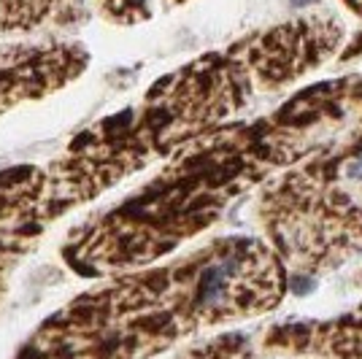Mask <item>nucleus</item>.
<instances>
[{
  "mask_svg": "<svg viewBox=\"0 0 362 359\" xmlns=\"http://www.w3.org/2000/svg\"><path fill=\"white\" fill-rule=\"evenodd\" d=\"M287 289V268L265 240L227 235L108 276L41 322L14 359H151L200 329L268 314Z\"/></svg>",
  "mask_w": 362,
  "mask_h": 359,
  "instance_id": "obj_1",
  "label": "nucleus"
},
{
  "mask_svg": "<svg viewBox=\"0 0 362 359\" xmlns=\"http://www.w3.org/2000/svg\"><path fill=\"white\" fill-rule=\"evenodd\" d=\"M257 216L295 278L338 270L362 252V76H349L344 111L314 151L262 184Z\"/></svg>",
  "mask_w": 362,
  "mask_h": 359,
  "instance_id": "obj_2",
  "label": "nucleus"
},
{
  "mask_svg": "<svg viewBox=\"0 0 362 359\" xmlns=\"http://www.w3.org/2000/svg\"><path fill=\"white\" fill-rule=\"evenodd\" d=\"M90 68V52L76 41L0 44V117L11 108L65 90Z\"/></svg>",
  "mask_w": 362,
  "mask_h": 359,
  "instance_id": "obj_3",
  "label": "nucleus"
},
{
  "mask_svg": "<svg viewBox=\"0 0 362 359\" xmlns=\"http://www.w3.org/2000/svg\"><path fill=\"white\" fill-rule=\"evenodd\" d=\"M265 348L300 359H362V305L332 319L276 324Z\"/></svg>",
  "mask_w": 362,
  "mask_h": 359,
  "instance_id": "obj_4",
  "label": "nucleus"
},
{
  "mask_svg": "<svg viewBox=\"0 0 362 359\" xmlns=\"http://www.w3.org/2000/svg\"><path fill=\"white\" fill-rule=\"evenodd\" d=\"M90 22L87 0H0V38L76 30Z\"/></svg>",
  "mask_w": 362,
  "mask_h": 359,
  "instance_id": "obj_5",
  "label": "nucleus"
},
{
  "mask_svg": "<svg viewBox=\"0 0 362 359\" xmlns=\"http://www.w3.org/2000/svg\"><path fill=\"white\" fill-rule=\"evenodd\" d=\"M181 3L187 0H95L100 16L111 25H141Z\"/></svg>",
  "mask_w": 362,
  "mask_h": 359,
  "instance_id": "obj_6",
  "label": "nucleus"
},
{
  "mask_svg": "<svg viewBox=\"0 0 362 359\" xmlns=\"http://www.w3.org/2000/svg\"><path fill=\"white\" fill-rule=\"evenodd\" d=\"M173 359H259L252 341L243 332H225L209 338L203 343H195L184 348Z\"/></svg>",
  "mask_w": 362,
  "mask_h": 359,
  "instance_id": "obj_7",
  "label": "nucleus"
},
{
  "mask_svg": "<svg viewBox=\"0 0 362 359\" xmlns=\"http://www.w3.org/2000/svg\"><path fill=\"white\" fill-rule=\"evenodd\" d=\"M30 249L19 246V243H11V240L0 238V302L8 292V281H11V273L19 265V259L28 254Z\"/></svg>",
  "mask_w": 362,
  "mask_h": 359,
  "instance_id": "obj_8",
  "label": "nucleus"
},
{
  "mask_svg": "<svg viewBox=\"0 0 362 359\" xmlns=\"http://www.w3.org/2000/svg\"><path fill=\"white\" fill-rule=\"evenodd\" d=\"M341 3L346 6V8L351 11V14L360 16V19H362V0H341Z\"/></svg>",
  "mask_w": 362,
  "mask_h": 359,
  "instance_id": "obj_9",
  "label": "nucleus"
}]
</instances>
